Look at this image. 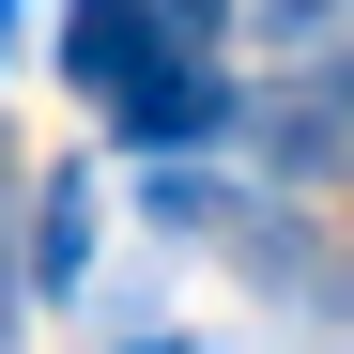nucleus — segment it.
<instances>
[{"instance_id":"5","label":"nucleus","mask_w":354,"mask_h":354,"mask_svg":"<svg viewBox=\"0 0 354 354\" xmlns=\"http://www.w3.org/2000/svg\"><path fill=\"white\" fill-rule=\"evenodd\" d=\"M324 16H339V0H277V31H324Z\"/></svg>"},{"instance_id":"4","label":"nucleus","mask_w":354,"mask_h":354,"mask_svg":"<svg viewBox=\"0 0 354 354\" xmlns=\"http://www.w3.org/2000/svg\"><path fill=\"white\" fill-rule=\"evenodd\" d=\"M93 277V169H46L31 185V292H77Z\"/></svg>"},{"instance_id":"7","label":"nucleus","mask_w":354,"mask_h":354,"mask_svg":"<svg viewBox=\"0 0 354 354\" xmlns=\"http://www.w3.org/2000/svg\"><path fill=\"white\" fill-rule=\"evenodd\" d=\"M0 46H16V0H0Z\"/></svg>"},{"instance_id":"2","label":"nucleus","mask_w":354,"mask_h":354,"mask_svg":"<svg viewBox=\"0 0 354 354\" xmlns=\"http://www.w3.org/2000/svg\"><path fill=\"white\" fill-rule=\"evenodd\" d=\"M108 124H124L139 154H201V139L231 124V77H216V62H154V77L108 93Z\"/></svg>"},{"instance_id":"3","label":"nucleus","mask_w":354,"mask_h":354,"mask_svg":"<svg viewBox=\"0 0 354 354\" xmlns=\"http://www.w3.org/2000/svg\"><path fill=\"white\" fill-rule=\"evenodd\" d=\"M339 77H292V93H262V154L292 169V185H339Z\"/></svg>"},{"instance_id":"1","label":"nucleus","mask_w":354,"mask_h":354,"mask_svg":"<svg viewBox=\"0 0 354 354\" xmlns=\"http://www.w3.org/2000/svg\"><path fill=\"white\" fill-rule=\"evenodd\" d=\"M216 31H231V0H77V16H62V77L108 108L154 62H216Z\"/></svg>"},{"instance_id":"6","label":"nucleus","mask_w":354,"mask_h":354,"mask_svg":"<svg viewBox=\"0 0 354 354\" xmlns=\"http://www.w3.org/2000/svg\"><path fill=\"white\" fill-rule=\"evenodd\" d=\"M139 354H201V339H139Z\"/></svg>"}]
</instances>
